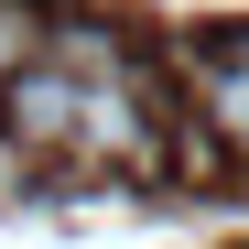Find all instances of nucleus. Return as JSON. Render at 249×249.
<instances>
[{"mask_svg": "<svg viewBox=\"0 0 249 249\" xmlns=\"http://www.w3.org/2000/svg\"><path fill=\"white\" fill-rule=\"evenodd\" d=\"M76 98H87V76H65V65L44 54V65L11 76V98H0V108H11V130H22L33 152H65V141H76Z\"/></svg>", "mask_w": 249, "mask_h": 249, "instance_id": "1", "label": "nucleus"}, {"mask_svg": "<svg viewBox=\"0 0 249 249\" xmlns=\"http://www.w3.org/2000/svg\"><path fill=\"white\" fill-rule=\"evenodd\" d=\"M195 98H206V119H217V141L249 152V33L238 44H195Z\"/></svg>", "mask_w": 249, "mask_h": 249, "instance_id": "2", "label": "nucleus"}, {"mask_svg": "<svg viewBox=\"0 0 249 249\" xmlns=\"http://www.w3.org/2000/svg\"><path fill=\"white\" fill-rule=\"evenodd\" d=\"M22 65H44V11L33 0H0V98H11Z\"/></svg>", "mask_w": 249, "mask_h": 249, "instance_id": "3", "label": "nucleus"}]
</instances>
